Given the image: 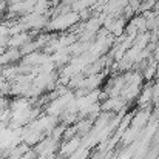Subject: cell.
Masks as SVG:
<instances>
[{
    "label": "cell",
    "mask_w": 159,
    "mask_h": 159,
    "mask_svg": "<svg viewBox=\"0 0 159 159\" xmlns=\"http://www.w3.org/2000/svg\"><path fill=\"white\" fill-rule=\"evenodd\" d=\"M79 19H80L79 14L77 12H73V11H68V12H63V14H57V17L50 22L48 28L51 31H57V30L62 31V30H66V28L76 25Z\"/></svg>",
    "instance_id": "obj_1"
}]
</instances>
